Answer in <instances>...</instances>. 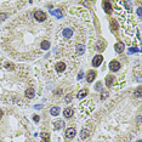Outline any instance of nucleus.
I'll list each match as a JSON object with an SVG mask.
<instances>
[{"label":"nucleus","mask_w":142,"mask_h":142,"mask_svg":"<svg viewBox=\"0 0 142 142\" xmlns=\"http://www.w3.org/2000/svg\"><path fill=\"white\" fill-rule=\"evenodd\" d=\"M34 18L38 21V22H44L46 20V13L44 11H40V10H37L34 12Z\"/></svg>","instance_id":"nucleus-1"},{"label":"nucleus","mask_w":142,"mask_h":142,"mask_svg":"<svg viewBox=\"0 0 142 142\" xmlns=\"http://www.w3.org/2000/svg\"><path fill=\"white\" fill-rule=\"evenodd\" d=\"M109 69H111L112 72H118V71L120 69V63L117 61V60H112V61L109 62Z\"/></svg>","instance_id":"nucleus-2"},{"label":"nucleus","mask_w":142,"mask_h":142,"mask_svg":"<svg viewBox=\"0 0 142 142\" xmlns=\"http://www.w3.org/2000/svg\"><path fill=\"white\" fill-rule=\"evenodd\" d=\"M75 134H77V131H75L74 128H68L66 130V138L71 140V138H73L74 136H75Z\"/></svg>","instance_id":"nucleus-3"},{"label":"nucleus","mask_w":142,"mask_h":142,"mask_svg":"<svg viewBox=\"0 0 142 142\" xmlns=\"http://www.w3.org/2000/svg\"><path fill=\"white\" fill-rule=\"evenodd\" d=\"M102 62H103V57H102L101 55H96V56L94 57V60H92V66H94V67H98Z\"/></svg>","instance_id":"nucleus-4"},{"label":"nucleus","mask_w":142,"mask_h":142,"mask_svg":"<svg viewBox=\"0 0 142 142\" xmlns=\"http://www.w3.org/2000/svg\"><path fill=\"white\" fill-rule=\"evenodd\" d=\"M52 125H54V129H55V130H60V129L63 128L64 121L61 120V119H57V120H55V121L52 123Z\"/></svg>","instance_id":"nucleus-5"},{"label":"nucleus","mask_w":142,"mask_h":142,"mask_svg":"<svg viewBox=\"0 0 142 142\" xmlns=\"http://www.w3.org/2000/svg\"><path fill=\"white\" fill-rule=\"evenodd\" d=\"M96 78V72L95 71H89L88 72V75H86V80L88 83H92Z\"/></svg>","instance_id":"nucleus-6"},{"label":"nucleus","mask_w":142,"mask_h":142,"mask_svg":"<svg viewBox=\"0 0 142 142\" xmlns=\"http://www.w3.org/2000/svg\"><path fill=\"white\" fill-rule=\"evenodd\" d=\"M102 6H103V10H104L108 15L112 13V5H111L109 1H103V3H102Z\"/></svg>","instance_id":"nucleus-7"},{"label":"nucleus","mask_w":142,"mask_h":142,"mask_svg":"<svg viewBox=\"0 0 142 142\" xmlns=\"http://www.w3.org/2000/svg\"><path fill=\"white\" fill-rule=\"evenodd\" d=\"M114 50H115V52L117 54H121V52H124V44L123 43H117L115 45H114Z\"/></svg>","instance_id":"nucleus-8"},{"label":"nucleus","mask_w":142,"mask_h":142,"mask_svg":"<svg viewBox=\"0 0 142 142\" xmlns=\"http://www.w3.org/2000/svg\"><path fill=\"white\" fill-rule=\"evenodd\" d=\"M73 114H74V109L72 107H68V108H66V109L63 111V115L66 117V118H71Z\"/></svg>","instance_id":"nucleus-9"},{"label":"nucleus","mask_w":142,"mask_h":142,"mask_svg":"<svg viewBox=\"0 0 142 142\" xmlns=\"http://www.w3.org/2000/svg\"><path fill=\"white\" fill-rule=\"evenodd\" d=\"M56 71H57L58 73H62L63 71H66V63H63V62L56 63Z\"/></svg>","instance_id":"nucleus-10"},{"label":"nucleus","mask_w":142,"mask_h":142,"mask_svg":"<svg viewBox=\"0 0 142 142\" xmlns=\"http://www.w3.org/2000/svg\"><path fill=\"white\" fill-rule=\"evenodd\" d=\"M89 136H90V130L89 129H83L81 132H80V138L81 140H86Z\"/></svg>","instance_id":"nucleus-11"},{"label":"nucleus","mask_w":142,"mask_h":142,"mask_svg":"<svg viewBox=\"0 0 142 142\" xmlns=\"http://www.w3.org/2000/svg\"><path fill=\"white\" fill-rule=\"evenodd\" d=\"M104 46H106V43H104L103 40H100L98 43H97V45H96V49H97V51L102 52L103 50H104Z\"/></svg>","instance_id":"nucleus-12"},{"label":"nucleus","mask_w":142,"mask_h":142,"mask_svg":"<svg viewBox=\"0 0 142 142\" xmlns=\"http://www.w3.org/2000/svg\"><path fill=\"white\" fill-rule=\"evenodd\" d=\"M26 96L28 97V98H33L35 96V91H34V89H32V88H29V89H27L26 90Z\"/></svg>","instance_id":"nucleus-13"},{"label":"nucleus","mask_w":142,"mask_h":142,"mask_svg":"<svg viewBox=\"0 0 142 142\" xmlns=\"http://www.w3.org/2000/svg\"><path fill=\"white\" fill-rule=\"evenodd\" d=\"M72 35H73V30H72L71 28L63 29V37H64V38H72Z\"/></svg>","instance_id":"nucleus-14"},{"label":"nucleus","mask_w":142,"mask_h":142,"mask_svg":"<svg viewBox=\"0 0 142 142\" xmlns=\"http://www.w3.org/2000/svg\"><path fill=\"white\" fill-rule=\"evenodd\" d=\"M86 95H88V89H83V90H80L79 92L77 94V97L79 100H81V98H84Z\"/></svg>","instance_id":"nucleus-15"},{"label":"nucleus","mask_w":142,"mask_h":142,"mask_svg":"<svg viewBox=\"0 0 142 142\" xmlns=\"http://www.w3.org/2000/svg\"><path fill=\"white\" fill-rule=\"evenodd\" d=\"M50 113H51V115H58L60 114V107L58 106H55V107H52L51 109H50Z\"/></svg>","instance_id":"nucleus-16"},{"label":"nucleus","mask_w":142,"mask_h":142,"mask_svg":"<svg viewBox=\"0 0 142 142\" xmlns=\"http://www.w3.org/2000/svg\"><path fill=\"white\" fill-rule=\"evenodd\" d=\"M113 81H114V77L113 75H107L106 77V85L107 86H112Z\"/></svg>","instance_id":"nucleus-17"},{"label":"nucleus","mask_w":142,"mask_h":142,"mask_svg":"<svg viewBox=\"0 0 142 142\" xmlns=\"http://www.w3.org/2000/svg\"><path fill=\"white\" fill-rule=\"evenodd\" d=\"M75 50H77V54H78V55H81V54L85 52V46L81 45V44H80V45H77Z\"/></svg>","instance_id":"nucleus-18"},{"label":"nucleus","mask_w":142,"mask_h":142,"mask_svg":"<svg viewBox=\"0 0 142 142\" xmlns=\"http://www.w3.org/2000/svg\"><path fill=\"white\" fill-rule=\"evenodd\" d=\"M40 137L43 138V141H45V142H50V134L49 132H41Z\"/></svg>","instance_id":"nucleus-19"},{"label":"nucleus","mask_w":142,"mask_h":142,"mask_svg":"<svg viewBox=\"0 0 142 142\" xmlns=\"http://www.w3.org/2000/svg\"><path fill=\"white\" fill-rule=\"evenodd\" d=\"M40 46H41V49H43V50H49L50 49V43H49V41H46V40H44Z\"/></svg>","instance_id":"nucleus-20"},{"label":"nucleus","mask_w":142,"mask_h":142,"mask_svg":"<svg viewBox=\"0 0 142 142\" xmlns=\"http://www.w3.org/2000/svg\"><path fill=\"white\" fill-rule=\"evenodd\" d=\"M111 29H112V32H115L117 29H118V23H117L115 21L111 22Z\"/></svg>","instance_id":"nucleus-21"},{"label":"nucleus","mask_w":142,"mask_h":142,"mask_svg":"<svg viewBox=\"0 0 142 142\" xmlns=\"http://www.w3.org/2000/svg\"><path fill=\"white\" fill-rule=\"evenodd\" d=\"M134 96L140 98L141 97V86H137V89L135 90V92H134Z\"/></svg>","instance_id":"nucleus-22"},{"label":"nucleus","mask_w":142,"mask_h":142,"mask_svg":"<svg viewBox=\"0 0 142 142\" xmlns=\"http://www.w3.org/2000/svg\"><path fill=\"white\" fill-rule=\"evenodd\" d=\"M108 95H109V94H108V91H102V92H101V100H102V101L108 97Z\"/></svg>","instance_id":"nucleus-23"},{"label":"nucleus","mask_w":142,"mask_h":142,"mask_svg":"<svg viewBox=\"0 0 142 142\" xmlns=\"http://www.w3.org/2000/svg\"><path fill=\"white\" fill-rule=\"evenodd\" d=\"M52 13H54V15H57V17H58V18H62V13H61V11H60V10L52 11Z\"/></svg>","instance_id":"nucleus-24"},{"label":"nucleus","mask_w":142,"mask_h":142,"mask_svg":"<svg viewBox=\"0 0 142 142\" xmlns=\"http://www.w3.org/2000/svg\"><path fill=\"white\" fill-rule=\"evenodd\" d=\"M102 89V83H97V84H96V86H95V90H101Z\"/></svg>","instance_id":"nucleus-25"},{"label":"nucleus","mask_w":142,"mask_h":142,"mask_svg":"<svg viewBox=\"0 0 142 142\" xmlns=\"http://www.w3.org/2000/svg\"><path fill=\"white\" fill-rule=\"evenodd\" d=\"M5 67H6V69H10V71H12V69H13V64H12V63H9V64L6 63V66H5Z\"/></svg>","instance_id":"nucleus-26"},{"label":"nucleus","mask_w":142,"mask_h":142,"mask_svg":"<svg viewBox=\"0 0 142 142\" xmlns=\"http://www.w3.org/2000/svg\"><path fill=\"white\" fill-rule=\"evenodd\" d=\"M7 17V13H0V21H4Z\"/></svg>","instance_id":"nucleus-27"},{"label":"nucleus","mask_w":142,"mask_h":142,"mask_svg":"<svg viewBox=\"0 0 142 142\" xmlns=\"http://www.w3.org/2000/svg\"><path fill=\"white\" fill-rule=\"evenodd\" d=\"M33 119H34V121H39V115H34V118H33Z\"/></svg>","instance_id":"nucleus-28"},{"label":"nucleus","mask_w":142,"mask_h":142,"mask_svg":"<svg viewBox=\"0 0 142 142\" xmlns=\"http://www.w3.org/2000/svg\"><path fill=\"white\" fill-rule=\"evenodd\" d=\"M137 15H138V17H141V7H138V9H137Z\"/></svg>","instance_id":"nucleus-29"},{"label":"nucleus","mask_w":142,"mask_h":142,"mask_svg":"<svg viewBox=\"0 0 142 142\" xmlns=\"http://www.w3.org/2000/svg\"><path fill=\"white\" fill-rule=\"evenodd\" d=\"M71 100H72V97H71V96H68V97H67V100H66V101H67V102H71Z\"/></svg>","instance_id":"nucleus-30"},{"label":"nucleus","mask_w":142,"mask_h":142,"mask_svg":"<svg viewBox=\"0 0 142 142\" xmlns=\"http://www.w3.org/2000/svg\"><path fill=\"white\" fill-rule=\"evenodd\" d=\"M78 78H79V79H81V78H83V72H80V73H79V77H78Z\"/></svg>","instance_id":"nucleus-31"},{"label":"nucleus","mask_w":142,"mask_h":142,"mask_svg":"<svg viewBox=\"0 0 142 142\" xmlns=\"http://www.w3.org/2000/svg\"><path fill=\"white\" fill-rule=\"evenodd\" d=\"M1 118H3V111L0 109V119H1Z\"/></svg>","instance_id":"nucleus-32"},{"label":"nucleus","mask_w":142,"mask_h":142,"mask_svg":"<svg viewBox=\"0 0 142 142\" xmlns=\"http://www.w3.org/2000/svg\"><path fill=\"white\" fill-rule=\"evenodd\" d=\"M136 142H141V141H140V140H138V141H136Z\"/></svg>","instance_id":"nucleus-33"},{"label":"nucleus","mask_w":142,"mask_h":142,"mask_svg":"<svg viewBox=\"0 0 142 142\" xmlns=\"http://www.w3.org/2000/svg\"><path fill=\"white\" fill-rule=\"evenodd\" d=\"M0 142H1V141H0Z\"/></svg>","instance_id":"nucleus-34"}]
</instances>
